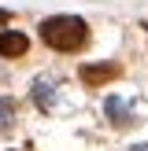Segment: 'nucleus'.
<instances>
[{
    "instance_id": "nucleus-7",
    "label": "nucleus",
    "mask_w": 148,
    "mask_h": 151,
    "mask_svg": "<svg viewBox=\"0 0 148 151\" xmlns=\"http://www.w3.org/2000/svg\"><path fill=\"white\" fill-rule=\"evenodd\" d=\"M7 19H11V15H7L4 7H0V26H7Z\"/></svg>"
},
{
    "instance_id": "nucleus-4",
    "label": "nucleus",
    "mask_w": 148,
    "mask_h": 151,
    "mask_svg": "<svg viewBox=\"0 0 148 151\" xmlns=\"http://www.w3.org/2000/svg\"><path fill=\"white\" fill-rule=\"evenodd\" d=\"M56 81H52V78H37L33 81V103H37V107H41V111H52V107H56Z\"/></svg>"
},
{
    "instance_id": "nucleus-2",
    "label": "nucleus",
    "mask_w": 148,
    "mask_h": 151,
    "mask_svg": "<svg viewBox=\"0 0 148 151\" xmlns=\"http://www.w3.org/2000/svg\"><path fill=\"white\" fill-rule=\"evenodd\" d=\"M78 78H81V85H107V81H115V78H122V63H85L78 70Z\"/></svg>"
},
{
    "instance_id": "nucleus-6",
    "label": "nucleus",
    "mask_w": 148,
    "mask_h": 151,
    "mask_svg": "<svg viewBox=\"0 0 148 151\" xmlns=\"http://www.w3.org/2000/svg\"><path fill=\"white\" fill-rule=\"evenodd\" d=\"M11 122H15V100L0 96V129H11Z\"/></svg>"
},
{
    "instance_id": "nucleus-3",
    "label": "nucleus",
    "mask_w": 148,
    "mask_h": 151,
    "mask_svg": "<svg viewBox=\"0 0 148 151\" xmlns=\"http://www.w3.org/2000/svg\"><path fill=\"white\" fill-rule=\"evenodd\" d=\"M30 52V37L19 33V29H4L0 33V55L4 59H22Z\"/></svg>"
},
{
    "instance_id": "nucleus-8",
    "label": "nucleus",
    "mask_w": 148,
    "mask_h": 151,
    "mask_svg": "<svg viewBox=\"0 0 148 151\" xmlns=\"http://www.w3.org/2000/svg\"><path fill=\"white\" fill-rule=\"evenodd\" d=\"M144 151H148V147H144Z\"/></svg>"
},
{
    "instance_id": "nucleus-5",
    "label": "nucleus",
    "mask_w": 148,
    "mask_h": 151,
    "mask_svg": "<svg viewBox=\"0 0 148 151\" xmlns=\"http://www.w3.org/2000/svg\"><path fill=\"white\" fill-rule=\"evenodd\" d=\"M104 111H107V122L111 125H130V103H126L122 96H107Z\"/></svg>"
},
{
    "instance_id": "nucleus-1",
    "label": "nucleus",
    "mask_w": 148,
    "mask_h": 151,
    "mask_svg": "<svg viewBox=\"0 0 148 151\" xmlns=\"http://www.w3.org/2000/svg\"><path fill=\"white\" fill-rule=\"evenodd\" d=\"M41 41L56 52H78L89 41V26L78 15H52L41 22Z\"/></svg>"
}]
</instances>
